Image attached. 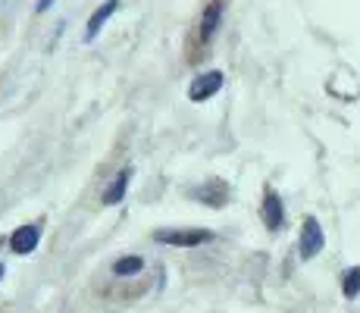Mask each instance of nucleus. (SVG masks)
Instances as JSON below:
<instances>
[{"label": "nucleus", "instance_id": "nucleus-5", "mask_svg": "<svg viewBox=\"0 0 360 313\" xmlns=\"http://www.w3.org/2000/svg\"><path fill=\"white\" fill-rule=\"evenodd\" d=\"M263 219H266L269 229L282 226V200L276 191H266V198H263Z\"/></svg>", "mask_w": 360, "mask_h": 313}, {"label": "nucleus", "instance_id": "nucleus-3", "mask_svg": "<svg viewBox=\"0 0 360 313\" xmlns=\"http://www.w3.org/2000/svg\"><path fill=\"white\" fill-rule=\"evenodd\" d=\"M219 88H223V72H219V69H210V72L198 75V79L191 82L188 97H191V101H207V97L217 94Z\"/></svg>", "mask_w": 360, "mask_h": 313}, {"label": "nucleus", "instance_id": "nucleus-7", "mask_svg": "<svg viewBox=\"0 0 360 313\" xmlns=\"http://www.w3.org/2000/svg\"><path fill=\"white\" fill-rule=\"evenodd\" d=\"M129 179H131V170H122V172H120V179H116V182L107 188V194H103V200H107V204H120V200H122V194H126Z\"/></svg>", "mask_w": 360, "mask_h": 313}, {"label": "nucleus", "instance_id": "nucleus-11", "mask_svg": "<svg viewBox=\"0 0 360 313\" xmlns=\"http://www.w3.org/2000/svg\"><path fill=\"white\" fill-rule=\"evenodd\" d=\"M0 276H4V263H0Z\"/></svg>", "mask_w": 360, "mask_h": 313}, {"label": "nucleus", "instance_id": "nucleus-10", "mask_svg": "<svg viewBox=\"0 0 360 313\" xmlns=\"http://www.w3.org/2000/svg\"><path fill=\"white\" fill-rule=\"evenodd\" d=\"M51 4H53V0H38V10H47Z\"/></svg>", "mask_w": 360, "mask_h": 313}, {"label": "nucleus", "instance_id": "nucleus-4", "mask_svg": "<svg viewBox=\"0 0 360 313\" xmlns=\"http://www.w3.org/2000/svg\"><path fill=\"white\" fill-rule=\"evenodd\" d=\"M38 238H41V229L38 226H22L13 232L10 238V248L16 250V254H29V250L38 248Z\"/></svg>", "mask_w": 360, "mask_h": 313}, {"label": "nucleus", "instance_id": "nucleus-9", "mask_svg": "<svg viewBox=\"0 0 360 313\" xmlns=\"http://www.w3.org/2000/svg\"><path fill=\"white\" fill-rule=\"evenodd\" d=\"M357 291H360V267H354L348 276H345V295L357 298Z\"/></svg>", "mask_w": 360, "mask_h": 313}, {"label": "nucleus", "instance_id": "nucleus-6", "mask_svg": "<svg viewBox=\"0 0 360 313\" xmlns=\"http://www.w3.org/2000/svg\"><path fill=\"white\" fill-rule=\"evenodd\" d=\"M116 6H120V0H107V4H103L101 10L94 13V16H91V23H88V38H94V34L101 32V25L107 23L110 16H113V13H116Z\"/></svg>", "mask_w": 360, "mask_h": 313}, {"label": "nucleus", "instance_id": "nucleus-1", "mask_svg": "<svg viewBox=\"0 0 360 313\" xmlns=\"http://www.w3.org/2000/svg\"><path fill=\"white\" fill-rule=\"evenodd\" d=\"M213 235L204 232V229H185V232H172V229H166V232H154V241H160V245H179V248H195V245H204V241H210Z\"/></svg>", "mask_w": 360, "mask_h": 313}, {"label": "nucleus", "instance_id": "nucleus-2", "mask_svg": "<svg viewBox=\"0 0 360 313\" xmlns=\"http://www.w3.org/2000/svg\"><path fill=\"white\" fill-rule=\"evenodd\" d=\"M323 245H326V238H323V229H320V222H316L314 217H307L304 219V229H301V257H314V254H320Z\"/></svg>", "mask_w": 360, "mask_h": 313}, {"label": "nucleus", "instance_id": "nucleus-8", "mask_svg": "<svg viewBox=\"0 0 360 313\" xmlns=\"http://www.w3.org/2000/svg\"><path fill=\"white\" fill-rule=\"evenodd\" d=\"M141 267H144L141 257H122V260H116L113 273L116 276H135V273H141Z\"/></svg>", "mask_w": 360, "mask_h": 313}]
</instances>
